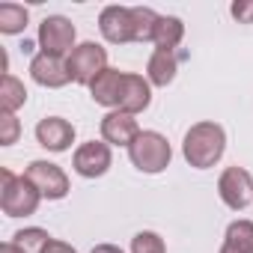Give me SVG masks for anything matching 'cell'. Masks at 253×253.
Returning a JSON list of instances; mask_svg holds the SVG:
<instances>
[{"mask_svg":"<svg viewBox=\"0 0 253 253\" xmlns=\"http://www.w3.org/2000/svg\"><path fill=\"white\" fill-rule=\"evenodd\" d=\"M39 45H42V54H51V57L72 54L78 48L75 45V24L63 15H48L39 24Z\"/></svg>","mask_w":253,"mask_h":253,"instance_id":"5","label":"cell"},{"mask_svg":"<svg viewBox=\"0 0 253 253\" xmlns=\"http://www.w3.org/2000/svg\"><path fill=\"white\" fill-rule=\"evenodd\" d=\"M89 253H122V250H119L116 244H95Z\"/></svg>","mask_w":253,"mask_h":253,"instance_id":"26","label":"cell"},{"mask_svg":"<svg viewBox=\"0 0 253 253\" xmlns=\"http://www.w3.org/2000/svg\"><path fill=\"white\" fill-rule=\"evenodd\" d=\"M140 128H137V119L125 110H110L104 119H101V137L104 143H113V146H131L137 140Z\"/></svg>","mask_w":253,"mask_h":253,"instance_id":"11","label":"cell"},{"mask_svg":"<svg viewBox=\"0 0 253 253\" xmlns=\"http://www.w3.org/2000/svg\"><path fill=\"white\" fill-rule=\"evenodd\" d=\"M122 81H125V72L119 69H104L92 84H89V92H92V101L101 104V107H119V95H122Z\"/></svg>","mask_w":253,"mask_h":253,"instance_id":"14","label":"cell"},{"mask_svg":"<svg viewBox=\"0 0 253 253\" xmlns=\"http://www.w3.org/2000/svg\"><path fill=\"white\" fill-rule=\"evenodd\" d=\"M18 131H21V125H18L15 113H3V110H0V143L12 146L18 140Z\"/></svg>","mask_w":253,"mask_h":253,"instance_id":"23","label":"cell"},{"mask_svg":"<svg viewBox=\"0 0 253 253\" xmlns=\"http://www.w3.org/2000/svg\"><path fill=\"white\" fill-rule=\"evenodd\" d=\"M30 12L21 3H0V33H21L27 27Z\"/></svg>","mask_w":253,"mask_h":253,"instance_id":"19","label":"cell"},{"mask_svg":"<svg viewBox=\"0 0 253 253\" xmlns=\"http://www.w3.org/2000/svg\"><path fill=\"white\" fill-rule=\"evenodd\" d=\"M131 253H167V247L158 232H137L131 238Z\"/></svg>","mask_w":253,"mask_h":253,"instance_id":"22","label":"cell"},{"mask_svg":"<svg viewBox=\"0 0 253 253\" xmlns=\"http://www.w3.org/2000/svg\"><path fill=\"white\" fill-rule=\"evenodd\" d=\"M66 66H69V78H72L75 84L89 86V84L107 69V51H104L101 45H95V42H81V45L69 54Z\"/></svg>","mask_w":253,"mask_h":253,"instance_id":"4","label":"cell"},{"mask_svg":"<svg viewBox=\"0 0 253 253\" xmlns=\"http://www.w3.org/2000/svg\"><path fill=\"white\" fill-rule=\"evenodd\" d=\"M0 253H21V250H18V244H15V241H6L3 247H0Z\"/></svg>","mask_w":253,"mask_h":253,"instance_id":"27","label":"cell"},{"mask_svg":"<svg viewBox=\"0 0 253 253\" xmlns=\"http://www.w3.org/2000/svg\"><path fill=\"white\" fill-rule=\"evenodd\" d=\"M12 241L18 244L21 253H45V247L51 244V235H48L45 229H39V226H27V229L15 232Z\"/></svg>","mask_w":253,"mask_h":253,"instance_id":"20","label":"cell"},{"mask_svg":"<svg viewBox=\"0 0 253 253\" xmlns=\"http://www.w3.org/2000/svg\"><path fill=\"white\" fill-rule=\"evenodd\" d=\"M217 194H220V200H223L232 211L247 209L250 200H253V179H250V173L241 170V167H226V170L220 173Z\"/></svg>","mask_w":253,"mask_h":253,"instance_id":"7","label":"cell"},{"mask_svg":"<svg viewBox=\"0 0 253 253\" xmlns=\"http://www.w3.org/2000/svg\"><path fill=\"white\" fill-rule=\"evenodd\" d=\"M98 30L107 42L125 45V42H137L134 33V15L128 6H104L98 15Z\"/></svg>","mask_w":253,"mask_h":253,"instance_id":"8","label":"cell"},{"mask_svg":"<svg viewBox=\"0 0 253 253\" xmlns=\"http://www.w3.org/2000/svg\"><path fill=\"white\" fill-rule=\"evenodd\" d=\"M131 15H134V33H137V42H152V33H155V24H158V12L149 9V6H131Z\"/></svg>","mask_w":253,"mask_h":253,"instance_id":"21","label":"cell"},{"mask_svg":"<svg viewBox=\"0 0 253 253\" xmlns=\"http://www.w3.org/2000/svg\"><path fill=\"white\" fill-rule=\"evenodd\" d=\"M152 101V84L143 78V75H131L125 72V81H122V95H119V107L116 110H125V113H143Z\"/></svg>","mask_w":253,"mask_h":253,"instance_id":"12","label":"cell"},{"mask_svg":"<svg viewBox=\"0 0 253 253\" xmlns=\"http://www.w3.org/2000/svg\"><path fill=\"white\" fill-rule=\"evenodd\" d=\"M42 194L27 182V176H12L9 170H0V209L9 217H27L39 209Z\"/></svg>","mask_w":253,"mask_h":253,"instance_id":"2","label":"cell"},{"mask_svg":"<svg viewBox=\"0 0 253 253\" xmlns=\"http://www.w3.org/2000/svg\"><path fill=\"white\" fill-rule=\"evenodd\" d=\"M176 69H179V54L176 51H155L149 57V66H146V81L155 84V86H167V84H173Z\"/></svg>","mask_w":253,"mask_h":253,"instance_id":"15","label":"cell"},{"mask_svg":"<svg viewBox=\"0 0 253 253\" xmlns=\"http://www.w3.org/2000/svg\"><path fill=\"white\" fill-rule=\"evenodd\" d=\"M45 253H78L72 244H66V241H57V238H51V244L45 247Z\"/></svg>","mask_w":253,"mask_h":253,"instance_id":"25","label":"cell"},{"mask_svg":"<svg viewBox=\"0 0 253 253\" xmlns=\"http://www.w3.org/2000/svg\"><path fill=\"white\" fill-rule=\"evenodd\" d=\"M229 12L238 24H253V0H235Z\"/></svg>","mask_w":253,"mask_h":253,"instance_id":"24","label":"cell"},{"mask_svg":"<svg viewBox=\"0 0 253 253\" xmlns=\"http://www.w3.org/2000/svg\"><path fill=\"white\" fill-rule=\"evenodd\" d=\"M72 167H75V173L84 176V179H98V176H104L107 167H110V146H107V143H95V140L78 146V152H75V158H72Z\"/></svg>","mask_w":253,"mask_h":253,"instance_id":"9","label":"cell"},{"mask_svg":"<svg viewBox=\"0 0 253 253\" xmlns=\"http://www.w3.org/2000/svg\"><path fill=\"white\" fill-rule=\"evenodd\" d=\"M220 253H253V220H232Z\"/></svg>","mask_w":253,"mask_h":253,"instance_id":"17","label":"cell"},{"mask_svg":"<svg viewBox=\"0 0 253 253\" xmlns=\"http://www.w3.org/2000/svg\"><path fill=\"white\" fill-rule=\"evenodd\" d=\"M27 101V89L15 75H3L0 81V110L3 113H15L18 107H24Z\"/></svg>","mask_w":253,"mask_h":253,"instance_id":"18","label":"cell"},{"mask_svg":"<svg viewBox=\"0 0 253 253\" xmlns=\"http://www.w3.org/2000/svg\"><path fill=\"white\" fill-rule=\"evenodd\" d=\"M128 158H131V164L140 173H161V170L170 167L173 149H170V143H167L164 134H158V131H140L137 140L128 146Z\"/></svg>","mask_w":253,"mask_h":253,"instance_id":"3","label":"cell"},{"mask_svg":"<svg viewBox=\"0 0 253 253\" xmlns=\"http://www.w3.org/2000/svg\"><path fill=\"white\" fill-rule=\"evenodd\" d=\"M226 149V134L217 122H197L188 128L185 140H182V155L191 167L197 170H209L220 161Z\"/></svg>","mask_w":253,"mask_h":253,"instance_id":"1","label":"cell"},{"mask_svg":"<svg viewBox=\"0 0 253 253\" xmlns=\"http://www.w3.org/2000/svg\"><path fill=\"white\" fill-rule=\"evenodd\" d=\"M30 75L39 86H48V89H60L66 86L72 78H69V66L63 57H51V54H36L33 63H30Z\"/></svg>","mask_w":253,"mask_h":253,"instance_id":"13","label":"cell"},{"mask_svg":"<svg viewBox=\"0 0 253 253\" xmlns=\"http://www.w3.org/2000/svg\"><path fill=\"white\" fill-rule=\"evenodd\" d=\"M36 140L51 152H66L75 143V125L63 116H45L36 125Z\"/></svg>","mask_w":253,"mask_h":253,"instance_id":"10","label":"cell"},{"mask_svg":"<svg viewBox=\"0 0 253 253\" xmlns=\"http://www.w3.org/2000/svg\"><path fill=\"white\" fill-rule=\"evenodd\" d=\"M182 36H185V24L173 15H161L158 24H155V33H152L155 51H176Z\"/></svg>","mask_w":253,"mask_h":253,"instance_id":"16","label":"cell"},{"mask_svg":"<svg viewBox=\"0 0 253 253\" xmlns=\"http://www.w3.org/2000/svg\"><path fill=\"white\" fill-rule=\"evenodd\" d=\"M24 176L45 200H63L69 194V176L51 161H33L24 170Z\"/></svg>","mask_w":253,"mask_h":253,"instance_id":"6","label":"cell"}]
</instances>
